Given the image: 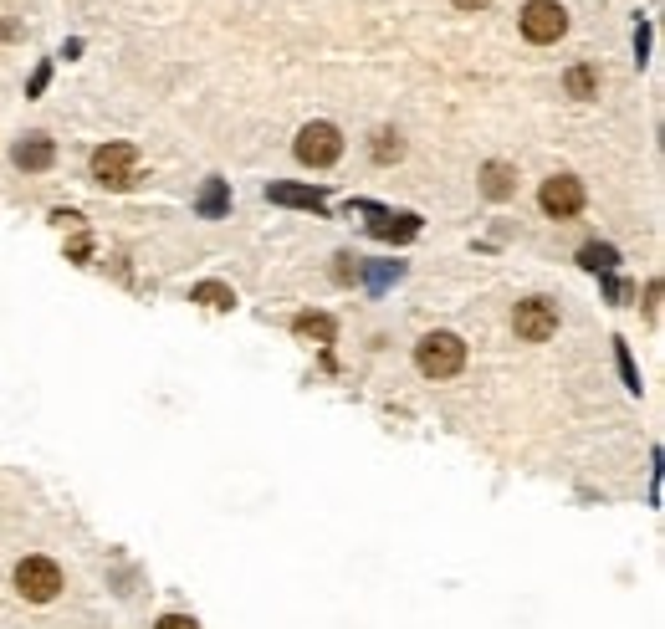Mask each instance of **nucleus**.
I'll return each mask as SVG.
<instances>
[{"label": "nucleus", "mask_w": 665, "mask_h": 629, "mask_svg": "<svg viewBox=\"0 0 665 629\" xmlns=\"http://www.w3.org/2000/svg\"><path fill=\"white\" fill-rule=\"evenodd\" d=\"M369 154H374V164H394L399 154H405V139H399L394 128H379V133H374V149H369Z\"/></svg>", "instance_id": "obj_13"}, {"label": "nucleus", "mask_w": 665, "mask_h": 629, "mask_svg": "<svg viewBox=\"0 0 665 629\" xmlns=\"http://www.w3.org/2000/svg\"><path fill=\"white\" fill-rule=\"evenodd\" d=\"M512 328H517L522 343H548V338L558 333V302H548V297H527V302H517Z\"/></svg>", "instance_id": "obj_6"}, {"label": "nucleus", "mask_w": 665, "mask_h": 629, "mask_svg": "<svg viewBox=\"0 0 665 629\" xmlns=\"http://www.w3.org/2000/svg\"><path fill=\"white\" fill-rule=\"evenodd\" d=\"M21 169H31V174H41V169H52V159H57V144L52 139H41V133H31V139H21L16 144V154H11Z\"/></svg>", "instance_id": "obj_9"}, {"label": "nucleus", "mask_w": 665, "mask_h": 629, "mask_svg": "<svg viewBox=\"0 0 665 629\" xmlns=\"http://www.w3.org/2000/svg\"><path fill=\"white\" fill-rule=\"evenodd\" d=\"M374 220H369V231L379 236V241H410V236H420V215H410V210H374V205H364Z\"/></svg>", "instance_id": "obj_8"}, {"label": "nucleus", "mask_w": 665, "mask_h": 629, "mask_svg": "<svg viewBox=\"0 0 665 629\" xmlns=\"http://www.w3.org/2000/svg\"><path fill=\"white\" fill-rule=\"evenodd\" d=\"M292 154H297L307 169H328V164H338V154H343V133H338L333 123H307V128L297 133Z\"/></svg>", "instance_id": "obj_4"}, {"label": "nucleus", "mask_w": 665, "mask_h": 629, "mask_svg": "<svg viewBox=\"0 0 665 629\" xmlns=\"http://www.w3.org/2000/svg\"><path fill=\"white\" fill-rule=\"evenodd\" d=\"M200 210H205V215H220V210H226V190H220V179H215V185L205 190V200H200Z\"/></svg>", "instance_id": "obj_18"}, {"label": "nucleus", "mask_w": 665, "mask_h": 629, "mask_svg": "<svg viewBox=\"0 0 665 629\" xmlns=\"http://www.w3.org/2000/svg\"><path fill=\"white\" fill-rule=\"evenodd\" d=\"M481 190H486V200H507V195L517 190L512 164H486V169H481Z\"/></svg>", "instance_id": "obj_12"}, {"label": "nucleus", "mask_w": 665, "mask_h": 629, "mask_svg": "<svg viewBox=\"0 0 665 629\" xmlns=\"http://www.w3.org/2000/svg\"><path fill=\"white\" fill-rule=\"evenodd\" d=\"M614 358H619V374H625V389L640 394V369H635V358H630V343H614Z\"/></svg>", "instance_id": "obj_17"}, {"label": "nucleus", "mask_w": 665, "mask_h": 629, "mask_svg": "<svg viewBox=\"0 0 665 629\" xmlns=\"http://www.w3.org/2000/svg\"><path fill=\"white\" fill-rule=\"evenodd\" d=\"M154 629H200V624H195L190 614H164V619H159Z\"/></svg>", "instance_id": "obj_20"}, {"label": "nucleus", "mask_w": 665, "mask_h": 629, "mask_svg": "<svg viewBox=\"0 0 665 629\" xmlns=\"http://www.w3.org/2000/svg\"><path fill=\"white\" fill-rule=\"evenodd\" d=\"M93 179L103 190H128L139 179V149L133 144H103L93 154Z\"/></svg>", "instance_id": "obj_3"}, {"label": "nucleus", "mask_w": 665, "mask_h": 629, "mask_svg": "<svg viewBox=\"0 0 665 629\" xmlns=\"http://www.w3.org/2000/svg\"><path fill=\"white\" fill-rule=\"evenodd\" d=\"M359 272H364V266L353 261V256H338V266H333V277H338V282H359Z\"/></svg>", "instance_id": "obj_19"}, {"label": "nucleus", "mask_w": 665, "mask_h": 629, "mask_svg": "<svg viewBox=\"0 0 665 629\" xmlns=\"http://www.w3.org/2000/svg\"><path fill=\"white\" fill-rule=\"evenodd\" d=\"M292 333L307 338V343H333L338 323L328 318V312H302V318H292Z\"/></svg>", "instance_id": "obj_11"}, {"label": "nucleus", "mask_w": 665, "mask_h": 629, "mask_svg": "<svg viewBox=\"0 0 665 629\" xmlns=\"http://www.w3.org/2000/svg\"><path fill=\"white\" fill-rule=\"evenodd\" d=\"M538 205H543L553 220H573V215L584 210V185H579L573 174H553V179H543Z\"/></svg>", "instance_id": "obj_7"}, {"label": "nucleus", "mask_w": 665, "mask_h": 629, "mask_svg": "<svg viewBox=\"0 0 665 629\" xmlns=\"http://www.w3.org/2000/svg\"><path fill=\"white\" fill-rule=\"evenodd\" d=\"M415 369L425 379H456L466 369V343L456 333H425L415 343Z\"/></svg>", "instance_id": "obj_1"}, {"label": "nucleus", "mask_w": 665, "mask_h": 629, "mask_svg": "<svg viewBox=\"0 0 665 629\" xmlns=\"http://www.w3.org/2000/svg\"><path fill=\"white\" fill-rule=\"evenodd\" d=\"M451 6H456V11H486L492 0H451Z\"/></svg>", "instance_id": "obj_23"}, {"label": "nucleus", "mask_w": 665, "mask_h": 629, "mask_svg": "<svg viewBox=\"0 0 665 629\" xmlns=\"http://www.w3.org/2000/svg\"><path fill=\"white\" fill-rule=\"evenodd\" d=\"M645 52H650V26L640 21V26H635V62H645Z\"/></svg>", "instance_id": "obj_21"}, {"label": "nucleus", "mask_w": 665, "mask_h": 629, "mask_svg": "<svg viewBox=\"0 0 665 629\" xmlns=\"http://www.w3.org/2000/svg\"><path fill=\"white\" fill-rule=\"evenodd\" d=\"M16 594H21L26 604H52V599L62 594V568H57L52 558H41V553L21 558V563H16Z\"/></svg>", "instance_id": "obj_2"}, {"label": "nucleus", "mask_w": 665, "mask_h": 629, "mask_svg": "<svg viewBox=\"0 0 665 629\" xmlns=\"http://www.w3.org/2000/svg\"><path fill=\"white\" fill-rule=\"evenodd\" d=\"M614 261H619V256H614V246H599V241L579 251V266H589V272H609Z\"/></svg>", "instance_id": "obj_15"}, {"label": "nucleus", "mask_w": 665, "mask_h": 629, "mask_svg": "<svg viewBox=\"0 0 665 629\" xmlns=\"http://www.w3.org/2000/svg\"><path fill=\"white\" fill-rule=\"evenodd\" d=\"M645 297H650V302H645V307H650V318H660V282H650Z\"/></svg>", "instance_id": "obj_22"}, {"label": "nucleus", "mask_w": 665, "mask_h": 629, "mask_svg": "<svg viewBox=\"0 0 665 629\" xmlns=\"http://www.w3.org/2000/svg\"><path fill=\"white\" fill-rule=\"evenodd\" d=\"M190 297H195V302H205V307H220V312L236 307V292H231V287H220V282H200Z\"/></svg>", "instance_id": "obj_14"}, {"label": "nucleus", "mask_w": 665, "mask_h": 629, "mask_svg": "<svg viewBox=\"0 0 665 629\" xmlns=\"http://www.w3.org/2000/svg\"><path fill=\"white\" fill-rule=\"evenodd\" d=\"M266 200H272V205H297V210H328L323 190H307V185H272Z\"/></svg>", "instance_id": "obj_10"}, {"label": "nucleus", "mask_w": 665, "mask_h": 629, "mask_svg": "<svg viewBox=\"0 0 665 629\" xmlns=\"http://www.w3.org/2000/svg\"><path fill=\"white\" fill-rule=\"evenodd\" d=\"M568 93H573V98H594V93H599L594 67H573V72H568Z\"/></svg>", "instance_id": "obj_16"}, {"label": "nucleus", "mask_w": 665, "mask_h": 629, "mask_svg": "<svg viewBox=\"0 0 665 629\" xmlns=\"http://www.w3.org/2000/svg\"><path fill=\"white\" fill-rule=\"evenodd\" d=\"M563 31H568V11L558 0H527L522 6V36L532 47H548V41H558Z\"/></svg>", "instance_id": "obj_5"}]
</instances>
